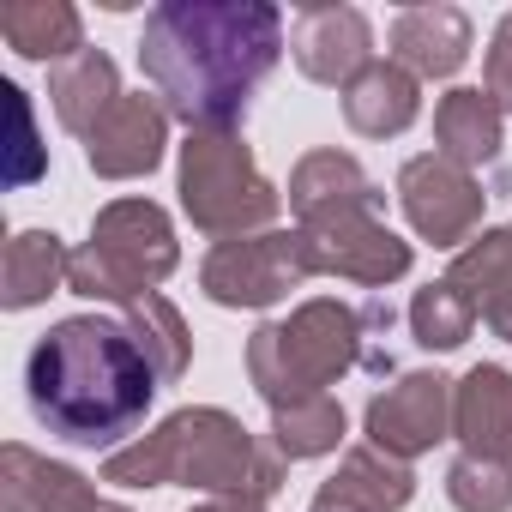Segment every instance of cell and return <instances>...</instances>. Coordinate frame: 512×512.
<instances>
[{
	"mask_svg": "<svg viewBox=\"0 0 512 512\" xmlns=\"http://www.w3.org/2000/svg\"><path fill=\"white\" fill-rule=\"evenodd\" d=\"M284 55V13L266 0H163L139 37V73L193 133H235Z\"/></svg>",
	"mask_w": 512,
	"mask_h": 512,
	"instance_id": "cell-1",
	"label": "cell"
},
{
	"mask_svg": "<svg viewBox=\"0 0 512 512\" xmlns=\"http://www.w3.org/2000/svg\"><path fill=\"white\" fill-rule=\"evenodd\" d=\"M157 386V362L133 326L109 314H73L49 326L25 356L31 410L67 446H121L145 422Z\"/></svg>",
	"mask_w": 512,
	"mask_h": 512,
	"instance_id": "cell-2",
	"label": "cell"
},
{
	"mask_svg": "<svg viewBox=\"0 0 512 512\" xmlns=\"http://www.w3.org/2000/svg\"><path fill=\"white\" fill-rule=\"evenodd\" d=\"M103 482L121 488H211L217 500H272L284 488V458L278 446H260L229 410H175L157 434L139 446L109 452Z\"/></svg>",
	"mask_w": 512,
	"mask_h": 512,
	"instance_id": "cell-3",
	"label": "cell"
},
{
	"mask_svg": "<svg viewBox=\"0 0 512 512\" xmlns=\"http://www.w3.org/2000/svg\"><path fill=\"white\" fill-rule=\"evenodd\" d=\"M362 332H368V320L356 308H344L332 296L302 302L290 320H266L247 338V374L272 410L326 398V386H338L362 362Z\"/></svg>",
	"mask_w": 512,
	"mask_h": 512,
	"instance_id": "cell-4",
	"label": "cell"
},
{
	"mask_svg": "<svg viewBox=\"0 0 512 512\" xmlns=\"http://www.w3.org/2000/svg\"><path fill=\"white\" fill-rule=\"evenodd\" d=\"M181 260L175 247V229L163 217V205L151 199H115L97 211L91 223V241L67 260V290L85 296V302H133L145 290H157Z\"/></svg>",
	"mask_w": 512,
	"mask_h": 512,
	"instance_id": "cell-5",
	"label": "cell"
},
{
	"mask_svg": "<svg viewBox=\"0 0 512 512\" xmlns=\"http://www.w3.org/2000/svg\"><path fill=\"white\" fill-rule=\"evenodd\" d=\"M181 205L193 217V229L235 241L253 235L278 217V187L260 175L253 151L235 133H187L181 145Z\"/></svg>",
	"mask_w": 512,
	"mask_h": 512,
	"instance_id": "cell-6",
	"label": "cell"
},
{
	"mask_svg": "<svg viewBox=\"0 0 512 512\" xmlns=\"http://www.w3.org/2000/svg\"><path fill=\"white\" fill-rule=\"evenodd\" d=\"M308 278L314 272H308V253H302V229H266V235L217 241L205 253V272H199V284L217 308H272Z\"/></svg>",
	"mask_w": 512,
	"mask_h": 512,
	"instance_id": "cell-7",
	"label": "cell"
},
{
	"mask_svg": "<svg viewBox=\"0 0 512 512\" xmlns=\"http://www.w3.org/2000/svg\"><path fill=\"white\" fill-rule=\"evenodd\" d=\"M296 229H302V253H308L314 278L326 272V278H350L362 290H386L410 272V241H398L380 223V205H344V211H326Z\"/></svg>",
	"mask_w": 512,
	"mask_h": 512,
	"instance_id": "cell-8",
	"label": "cell"
},
{
	"mask_svg": "<svg viewBox=\"0 0 512 512\" xmlns=\"http://www.w3.org/2000/svg\"><path fill=\"white\" fill-rule=\"evenodd\" d=\"M482 181L458 163H446L440 151L428 157H410L398 169V205L410 217V229L434 247H464L476 241V223H482Z\"/></svg>",
	"mask_w": 512,
	"mask_h": 512,
	"instance_id": "cell-9",
	"label": "cell"
},
{
	"mask_svg": "<svg viewBox=\"0 0 512 512\" xmlns=\"http://www.w3.org/2000/svg\"><path fill=\"white\" fill-rule=\"evenodd\" d=\"M452 434V380L446 374H404L368 404V446L410 464Z\"/></svg>",
	"mask_w": 512,
	"mask_h": 512,
	"instance_id": "cell-10",
	"label": "cell"
},
{
	"mask_svg": "<svg viewBox=\"0 0 512 512\" xmlns=\"http://www.w3.org/2000/svg\"><path fill=\"white\" fill-rule=\"evenodd\" d=\"M290 55L314 85H350L374 67V25L356 7H302L290 25Z\"/></svg>",
	"mask_w": 512,
	"mask_h": 512,
	"instance_id": "cell-11",
	"label": "cell"
},
{
	"mask_svg": "<svg viewBox=\"0 0 512 512\" xmlns=\"http://www.w3.org/2000/svg\"><path fill=\"white\" fill-rule=\"evenodd\" d=\"M163 145H169V109L157 97H121L85 139V157L103 181H133V175H151L163 163Z\"/></svg>",
	"mask_w": 512,
	"mask_h": 512,
	"instance_id": "cell-12",
	"label": "cell"
},
{
	"mask_svg": "<svg viewBox=\"0 0 512 512\" xmlns=\"http://www.w3.org/2000/svg\"><path fill=\"white\" fill-rule=\"evenodd\" d=\"M392 61L416 79H452L470 61V19L458 7H404L392 19Z\"/></svg>",
	"mask_w": 512,
	"mask_h": 512,
	"instance_id": "cell-13",
	"label": "cell"
},
{
	"mask_svg": "<svg viewBox=\"0 0 512 512\" xmlns=\"http://www.w3.org/2000/svg\"><path fill=\"white\" fill-rule=\"evenodd\" d=\"M452 434L464 440V452L512 464V374L506 368L476 362L452 386Z\"/></svg>",
	"mask_w": 512,
	"mask_h": 512,
	"instance_id": "cell-14",
	"label": "cell"
},
{
	"mask_svg": "<svg viewBox=\"0 0 512 512\" xmlns=\"http://www.w3.org/2000/svg\"><path fill=\"white\" fill-rule=\"evenodd\" d=\"M410 494H416L410 464H398L374 446H356V452H344L338 476L320 482L314 512H404Z\"/></svg>",
	"mask_w": 512,
	"mask_h": 512,
	"instance_id": "cell-15",
	"label": "cell"
},
{
	"mask_svg": "<svg viewBox=\"0 0 512 512\" xmlns=\"http://www.w3.org/2000/svg\"><path fill=\"white\" fill-rule=\"evenodd\" d=\"M0 500H7V512H97V488L67 470V464H49L37 458L31 446H7L0 452Z\"/></svg>",
	"mask_w": 512,
	"mask_h": 512,
	"instance_id": "cell-16",
	"label": "cell"
},
{
	"mask_svg": "<svg viewBox=\"0 0 512 512\" xmlns=\"http://www.w3.org/2000/svg\"><path fill=\"white\" fill-rule=\"evenodd\" d=\"M446 284L464 290L470 308H476V320H488V326L512 344V223L476 235L470 247H458Z\"/></svg>",
	"mask_w": 512,
	"mask_h": 512,
	"instance_id": "cell-17",
	"label": "cell"
},
{
	"mask_svg": "<svg viewBox=\"0 0 512 512\" xmlns=\"http://www.w3.org/2000/svg\"><path fill=\"white\" fill-rule=\"evenodd\" d=\"M422 115V85L416 73H404L398 61H374L368 73H356L344 85V121L362 139H392Z\"/></svg>",
	"mask_w": 512,
	"mask_h": 512,
	"instance_id": "cell-18",
	"label": "cell"
},
{
	"mask_svg": "<svg viewBox=\"0 0 512 512\" xmlns=\"http://www.w3.org/2000/svg\"><path fill=\"white\" fill-rule=\"evenodd\" d=\"M500 127H506L500 103H494L488 91L458 85V91H446L440 109H434V151H440L446 163H458V169H482V163H494L500 145H506Z\"/></svg>",
	"mask_w": 512,
	"mask_h": 512,
	"instance_id": "cell-19",
	"label": "cell"
},
{
	"mask_svg": "<svg viewBox=\"0 0 512 512\" xmlns=\"http://www.w3.org/2000/svg\"><path fill=\"white\" fill-rule=\"evenodd\" d=\"M344 205H380V187L368 181V169L350 157V151H308L290 175V211L296 223H314L326 211H344Z\"/></svg>",
	"mask_w": 512,
	"mask_h": 512,
	"instance_id": "cell-20",
	"label": "cell"
},
{
	"mask_svg": "<svg viewBox=\"0 0 512 512\" xmlns=\"http://www.w3.org/2000/svg\"><path fill=\"white\" fill-rule=\"evenodd\" d=\"M67 260H73V253L61 247L55 229H19L7 241V260H0V302H7L13 314L49 302L67 284Z\"/></svg>",
	"mask_w": 512,
	"mask_h": 512,
	"instance_id": "cell-21",
	"label": "cell"
},
{
	"mask_svg": "<svg viewBox=\"0 0 512 512\" xmlns=\"http://www.w3.org/2000/svg\"><path fill=\"white\" fill-rule=\"evenodd\" d=\"M49 97H55V115H61V127L67 133H79V139H91V127L121 103V85H115V61L103 55V49H79L73 61H61L55 67V79H49Z\"/></svg>",
	"mask_w": 512,
	"mask_h": 512,
	"instance_id": "cell-22",
	"label": "cell"
},
{
	"mask_svg": "<svg viewBox=\"0 0 512 512\" xmlns=\"http://www.w3.org/2000/svg\"><path fill=\"white\" fill-rule=\"evenodd\" d=\"M0 37L25 61H73L85 49L79 13L67 0H13V7H0Z\"/></svg>",
	"mask_w": 512,
	"mask_h": 512,
	"instance_id": "cell-23",
	"label": "cell"
},
{
	"mask_svg": "<svg viewBox=\"0 0 512 512\" xmlns=\"http://www.w3.org/2000/svg\"><path fill=\"white\" fill-rule=\"evenodd\" d=\"M121 320L133 326V338L145 344V356L157 362V380L169 386V380H181L187 374V356H193V338H187V326H181V314L157 296V290H145V296H133V302H121Z\"/></svg>",
	"mask_w": 512,
	"mask_h": 512,
	"instance_id": "cell-24",
	"label": "cell"
},
{
	"mask_svg": "<svg viewBox=\"0 0 512 512\" xmlns=\"http://www.w3.org/2000/svg\"><path fill=\"white\" fill-rule=\"evenodd\" d=\"M338 440H344V404L332 392L308 398V404H290V410H272V446H278L284 464L338 452Z\"/></svg>",
	"mask_w": 512,
	"mask_h": 512,
	"instance_id": "cell-25",
	"label": "cell"
},
{
	"mask_svg": "<svg viewBox=\"0 0 512 512\" xmlns=\"http://www.w3.org/2000/svg\"><path fill=\"white\" fill-rule=\"evenodd\" d=\"M410 332H416L422 350H458V344L476 332V308H470L464 290L428 284V290H416V302H410Z\"/></svg>",
	"mask_w": 512,
	"mask_h": 512,
	"instance_id": "cell-26",
	"label": "cell"
},
{
	"mask_svg": "<svg viewBox=\"0 0 512 512\" xmlns=\"http://www.w3.org/2000/svg\"><path fill=\"white\" fill-rule=\"evenodd\" d=\"M446 500H452L458 512H512V464L464 452V458L446 470Z\"/></svg>",
	"mask_w": 512,
	"mask_h": 512,
	"instance_id": "cell-27",
	"label": "cell"
},
{
	"mask_svg": "<svg viewBox=\"0 0 512 512\" xmlns=\"http://www.w3.org/2000/svg\"><path fill=\"white\" fill-rule=\"evenodd\" d=\"M482 91L500 103V115H512V13L494 25V43H488V61H482Z\"/></svg>",
	"mask_w": 512,
	"mask_h": 512,
	"instance_id": "cell-28",
	"label": "cell"
},
{
	"mask_svg": "<svg viewBox=\"0 0 512 512\" xmlns=\"http://www.w3.org/2000/svg\"><path fill=\"white\" fill-rule=\"evenodd\" d=\"M193 512H266L260 500H205V506H193Z\"/></svg>",
	"mask_w": 512,
	"mask_h": 512,
	"instance_id": "cell-29",
	"label": "cell"
},
{
	"mask_svg": "<svg viewBox=\"0 0 512 512\" xmlns=\"http://www.w3.org/2000/svg\"><path fill=\"white\" fill-rule=\"evenodd\" d=\"M97 512H127V506H109V500H103V506H97Z\"/></svg>",
	"mask_w": 512,
	"mask_h": 512,
	"instance_id": "cell-30",
	"label": "cell"
}]
</instances>
